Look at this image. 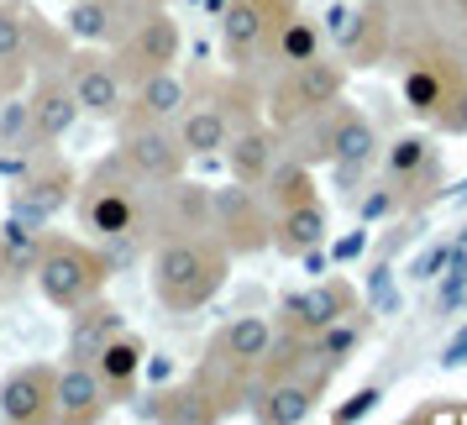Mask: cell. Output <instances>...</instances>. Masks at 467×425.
<instances>
[{
	"mask_svg": "<svg viewBox=\"0 0 467 425\" xmlns=\"http://www.w3.org/2000/svg\"><path fill=\"white\" fill-rule=\"evenodd\" d=\"M232 274V253L215 242V236H163L158 242V253H152V295L163 310L173 316H194V310H205L215 295H221V284Z\"/></svg>",
	"mask_w": 467,
	"mask_h": 425,
	"instance_id": "1",
	"label": "cell"
},
{
	"mask_svg": "<svg viewBox=\"0 0 467 425\" xmlns=\"http://www.w3.org/2000/svg\"><path fill=\"white\" fill-rule=\"evenodd\" d=\"M53 368H43V362H26V368H16V373H5V383H0V420L11 425H43L53 420Z\"/></svg>",
	"mask_w": 467,
	"mask_h": 425,
	"instance_id": "12",
	"label": "cell"
},
{
	"mask_svg": "<svg viewBox=\"0 0 467 425\" xmlns=\"http://www.w3.org/2000/svg\"><path fill=\"white\" fill-rule=\"evenodd\" d=\"M116 331H121V310H110L100 295L85 299V305H74V326H68V358H74V362L95 358V352H100V347H106Z\"/></svg>",
	"mask_w": 467,
	"mask_h": 425,
	"instance_id": "24",
	"label": "cell"
},
{
	"mask_svg": "<svg viewBox=\"0 0 467 425\" xmlns=\"http://www.w3.org/2000/svg\"><path fill=\"white\" fill-rule=\"evenodd\" d=\"M121 163H127L137 179H152V184H173L184 163H190V152L179 142V131L158 127V121H127L121 131Z\"/></svg>",
	"mask_w": 467,
	"mask_h": 425,
	"instance_id": "8",
	"label": "cell"
},
{
	"mask_svg": "<svg viewBox=\"0 0 467 425\" xmlns=\"http://www.w3.org/2000/svg\"><path fill=\"white\" fill-rule=\"evenodd\" d=\"M179 47H184L179 16L158 5V11H148V16H142V22L116 43V68H121V79L137 85V79H148V74H158V68L179 64Z\"/></svg>",
	"mask_w": 467,
	"mask_h": 425,
	"instance_id": "6",
	"label": "cell"
},
{
	"mask_svg": "<svg viewBox=\"0 0 467 425\" xmlns=\"http://www.w3.org/2000/svg\"><path fill=\"white\" fill-rule=\"evenodd\" d=\"M383 5H394V0H383Z\"/></svg>",
	"mask_w": 467,
	"mask_h": 425,
	"instance_id": "40",
	"label": "cell"
},
{
	"mask_svg": "<svg viewBox=\"0 0 467 425\" xmlns=\"http://www.w3.org/2000/svg\"><path fill=\"white\" fill-rule=\"evenodd\" d=\"M383 399V389L379 383H362L358 394H352V399L347 404H337V425H347V420H362V415H373V404Z\"/></svg>",
	"mask_w": 467,
	"mask_h": 425,
	"instance_id": "34",
	"label": "cell"
},
{
	"mask_svg": "<svg viewBox=\"0 0 467 425\" xmlns=\"http://www.w3.org/2000/svg\"><path fill=\"white\" fill-rule=\"evenodd\" d=\"M295 11V0H226L221 11V47L236 68H247L274 43V26Z\"/></svg>",
	"mask_w": 467,
	"mask_h": 425,
	"instance_id": "7",
	"label": "cell"
},
{
	"mask_svg": "<svg viewBox=\"0 0 467 425\" xmlns=\"http://www.w3.org/2000/svg\"><path fill=\"white\" fill-rule=\"evenodd\" d=\"M341 316H358L352 284H310V289H295L284 299V326L295 337H316V331H326Z\"/></svg>",
	"mask_w": 467,
	"mask_h": 425,
	"instance_id": "13",
	"label": "cell"
},
{
	"mask_svg": "<svg viewBox=\"0 0 467 425\" xmlns=\"http://www.w3.org/2000/svg\"><path fill=\"white\" fill-rule=\"evenodd\" d=\"M211 236L232 257L274 247V221L263 215V200H257L253 184H236L232 179V184L211 190Z\"/></svg>",
	"mask_w": 467,
	"mask_h": 425,
	"instance_id": "5",
	"label": "cell"
},
{
	"mask_svg": "<svg viewBox=\"0 0 467 425\" xmlns=\"http://www.w3.org/2000/svg\"><path fill=\"white\" fill-rule=\"evenodd\" d=\"M64 79H68V89H74L79 110H89V116H116V110H121L127 79H121L116 58L79 53V58H68V74H64Z\"/></svg>",
	"mask_w": 467,
	"mask_h": 425,
	"instance_id": "14",
	"label": "cell"
},
{
	"mask_svg": "<svg viewBox=\"0 0 467 425\" xmlns=\"http://www.w3.org/2000/svg\"><path fill=\"white\" fill-rule=\"evenodd\" d=\"M320 383H326L320 373H316V378H299V373L268 378L253 415H263L268 425H299V420H310V415H316V399H320Z\"/></svg>",
	"mask_w": 467,
	"mask_h": 425,
	"instance_id": "18",
	"label": "cell"
},
{
	"mask_svg": "<svg viewBox=\"0 0 467 425\" xmlns=\"http://www.w3.org/2000/svg\"><path fill=\"white\" fill-rule=\"evenodd\" d=\"M26 137H32V110H26V100H5L0 106V148H22Z\"/></svg>",
	"mask_w": 467,
	"mask_h": 425,
	"instance_id": "33",
	"label": "cell"
},
{
	"mask_svg": "<svg viewBox=\"0 0 467 425\" xmlns=\"http://www.w3.org/2000/svg\"><path fill=\"white\" fill-rule=\"evenodd\" d=\"M5 85H11V79H5V68H0V106H5Z\"/></svg>",
	"mask_w": 467,
	"mask_h": 425,
	"instance_id": "39",
	"label": "cell"
},
{
	"mask_svg": "<svg viewBox=\"0 0 467 425\" xmlns=\"http://www.w3.org/2000/svg\"><path fill=\"white\" fill-rule=\"evenodd\" d=\"M232 116H226V106L221 100H211V106H194L179 116V142H184V152L190 158H215V152H226V142H232Z\"/></svg>",
	"mask_w": 467,
	"mask_h": 425,
	"instance_id": "23",
	"label": "cell"
},
{
	"mask_svg": "<svg viewBox=\"0 0 467 425\" xmlns=\"http://www.w3.org/2000/svg\"><path fill=\"white\" fill-rule=\"evenodd\" d=\"M320 242H326V211H320V200L278 211V221H274V247H278L284 257L316 253Z\"/></svg>",
	"mask_w": 467,
	"mask_h": 425,
	"instance_id": "26",
	"label": "cell"
},
{
	"mask_svg": "<svg viewBox=\"0 0 467 425\" xmlns=\"http://www.w3.org/2000/svg\"><path fill=\"white\" fill-rule=\"evenodd\" d=\"M394 211H400V194L383 190V184L368 194V200H362V221H379V215H394Z\"/></svg>",
	"mask_w": 467,
	"mask_h": 425,
	"instance_id": "36",
	"label": "cell"
},
{
	"mask_svg": "<svg viewBox=\"0 0 467 425\" xmlns=\"http://www.w3.org/2000/svg\"><path fill=\"white\" fill-rule=\"evenodd\" d=\"M316 358L320 362H331V368H337V362H347L352 358V352H358V341H362V320H352V316H341V320H331V326H326V331H316Z\"/></svg>",
	"mask_w": 467,
	"mask_h": 425,
	"instance_id": "30",
	"label": "cell"
},
{
	"mask_svg": "<svg viewBox=\"0 0 467 425\" xmlns=\"http://www.w3.org/2000/svg\"><path fill=\"white\" fill-rule=\"evenodd\" d=\"M268 47L278 53V64H305V58H320V47H326V32H320L310 16L289 11V16L274 26V43H268Z\"/></svg>",
	"mask_w": 467,
	"mask_h": 425,
	"instance_id": "27",
	"label": "cell"
},
{
	"mask_svg": "<svg viewBox=\"0 0 467 425\" xmlns=\"http://www.w3.org/2000/svg\"><path fill=\"white\" fill-rule=\"evenodd\" d=\"M37 295L53 305V310H74L106 289L110 263L106 253H95L89 242H74V236H43V257H37Z\"/></svg>",
	"mask_w": 467,
	"mask_h": 425,
	"instance_id": "2",
	"label": "cell"
},
{
	"mask_svg": "<svg viewBox=\"0 0 467 425\" xmlns=\"http://www.w3.org/2000/svg\"><path fill=\"white\" fill-rule=\"evenodd\" d=\"M79 215H85V232L95 236H131L142 221V194H137V173L121 163V152L95 169V179L79 194Z\"/></svg>",
	"mask_w": 467,
	"mask_h": 425,
	"instance_id": "3",
	"label": "cell"
},
{
	"mask_svg": "<svg viewBox=\"0 0 467 425\" xmlns=\"http://www.w3.org/2000/svg\"><path fill=\"white\" fill-rule=\"evenodd\" d=\"M106 383L100 373L89 368V362H68L58 368V378H53V420H68V425H95L106 415Z\"/></svg>",
	"mask_w": 467,
	"mask_h": 425,
	"instance_id": "15",
	"label": "cell"
},
{
	"mask_svg": "<svg viewBox=\"0 0 467 425\" xmlns=\"http://www.w3.org/2000/svg\"><path fill=\"white\" fill-rule=\"evenodd\" d=\"M415 420H467V409H420Z\"/></svg>",
	"mask_w": 467,
	"mask_h": 425,
	"instance_id": "38",
	"label": "cell"
},
{
	"mask_svg": "<svg viewBox=\"0 0 467 425\" xmlns=\"http://www.w3.org/2000/svg\"><path fill=\"white\" fill-rule=\"evenodd\" d=\"M74 190H79L74 169H68L58 152H47V163H37L32 173H22V184H16V215H26V221L47 226V221L64 211L68 200H74Z\"/></svg>",
	"mask_w": 467,
	"mask_h": 425,
	"instance_id": "11",
	"label": "cell"
},
{
	"mask_svg": "<svg viewBox=\"0 0 467 425\" xmlns=\"http://www.w3.org/2000/svg\"><path fill=\"white\" fill-rule=\"evenodd\" d=\"M326 32L337 37L347 64H379L383 43H389V11H383V0H368V5L337 0V5L326 11Z\"/></svg>",
	"mask_w": 467,
	"mask_h": 425,
	"instance_id": "9",
	"label": "cell"
},
{
	"mask_svg": "<svg viewBox=\"0 0 467 425\" xmlns=\"http://www.w3.org/2000/svg\"><path fill=\"white\" fill-rule=\"evenodd\" d=\"M457 89H462V79L451 74V58H415V68L404 74V106L425 121H436Z\"/></svg>",
	"mask_w": 467,
	"mask_h": 425,
	"instance_id": "17",
	"label": "cell"
},
{
	"mask_svg": "<svg viewBox=\"0 0 467 425\" xmlns=\"http://www.w3.org/2000/svg\"><path fill=\"white\" fill-rule=\"evenodd\" d=\"M37 257H43V232H37V221H26V215L0 221V278H5V284L37 274Z\"/></svg>",
	"mask_w": 467,
	"mask_h": 425,
	"instance_id": "25",
	"label": "cell"
},
{
	"mask_svg": "<svg viewBox=\"0 0 467 425\" xmlns=\"http://www.w3.org/2000/svg\"><path fill=\"white\" fill-rule=\"evenodd\" d=\"M451 257H457V247H446V242H441V247H431V253L415 263V278H420V284H425V278H441V268L451 263Z\"/></svg>",
	"mask_w": 467,
	"mask_h": 425,
	"instance_id": "35",
	"label": "cell"
},
{
	"mask_svg": "<svg viewBox=\"0 0 467 425\" xmlns=\"http://www.w3.org/2000/svg\"><path fill=\"white\" fill-rule=\"evenodd\" d=\"M226 163H232V179L236 184H263L268 173H274V131L247 121V127L232 131V142H226Z\"/></svg>",
	"mask_w": 467,
	"mask_h": 425,
	"instance_id": "21",
	"label": "cell"
},
{
	"mask_svg": "<svg viewBox=\"0 0 467 425\" xmlns=\"http://www.w3.org/2000/svg\"><path fill=\"white\" fill-rule=\"evenodd\" d=\"M184 100H190L184 79H179L173 68H158V74H148V79H137L131 121H158V127H169L173 116H184Z\"/></svg>",
	"mask_w": 467,
	"mask_h": 425,
	"instance_id": "22",
	"label": "cell"
},
{
	"mask_svg": "<svg viewBox=\"0 0 467 425\" xmlns=\"http://www.w3.org/2000/svg\"><path fill=\"white\" fill-rule=\"evenodd\" d=\"M362 242H368L362 232H352L347 242H337V263H341V257H358V253H362Z\"/></svg>",
	"mask_w": 467,
	"mask_h": 425,
	"instance_id": "37",
	"label": "cell"
},
{
	"mask_svg": "<svg viewBox=\"0 0 467 425\" xmlns=\"http://www.w3.org/2000/svg\"><path fill=\"white\" fill-rule=\"evenodd\" d=\"M142 358H148V341L137 337V331H116V337L89 358V368L100 373L106 394H127L131 383H137V373H142Z\"/></svg>",
	"mask_w": 467,
	"mask_h": 425,
	"instance_id": "20",
	"label": "cell"
},
{
	"mask_svg": "<svg viewBox=\"0 0 467 425\" xmlns=\"http://www.w3.org/2000/svg\"><path fill=\"white\" fill-rule=\"evenodd\" d=\"M347 89V68L331 64V58H305V64H289V74L274 85V127H295L305 116H320L331 110Z\"/></svg>",
	"mask_w": 467,
	"mask_h": 425,
	"instance_id": "4",
	"label": "cell"
},
{
	"mask_svg": "<svg viewBox=\"0 0 467 425\" xmlns=\"http://www.w3.org/2000/svg\"><path fill=\"white\" fill-rule=\"evenodd\" d=\"M68 37H79V43H110L106 0H74L68 5Z\"/></svg>",
	"mask_w": 467,
	"mask_h": 425,
	"instance_id": "31",
	"label": "cell"
},
{
	"mask_svg": "<svg viewBox=\"0 0 467 425\" xmlns=\"http://www.w3.org/2000/svg\"><path fill=\"white\" fill-rule=\"evenodd\" d=\"M326 152H331V163H337V179L341 184H352L373 158H379V131H373V121L362 116V110L341 106L331 110V121H326Z\"/></svg>",
	"mask_w": 467,
	"mask_h": 425,
	"instance_id": "10",
	"label": "cell"
},
{
	"mask_svg": "<svg viewBox=\"0 0 467 425\" xmlns=\"http://www.w3.org/2000/svg\"><path fill=\"white\" fill-rule=\"evenodd\" d=\"M32 22H37V16H32L26 5H16V0L0 5V68H22L26 58H32V47H37Z\"/></svg>",
	"mask_w": 467,
	"mask_h": 425,
	"instance_id": "28",
	"label": "cell"
},
{
	"mask_svg": "<svg viewBox=\"0 0 467 425\" xmlns=\"http://www.w3.org/2000/svg\"><path fill=\"white\" fill-rule=\"evenodd\" d=\"M26 110H32V137H37V142H58V137H68L74 121L85 116L79 100H74V89H68V79H47V74L32 85Z\"/></svg>",
	"mask_w": 467,
	"mask_h": 425,
	"instance_id": "16",
	"label": "cell"
},
{
	"mask_svg": "<svg viewBox=\"0 0 467 425\" xmlns=\"http://www.w3.org/2000/svg\"><path fill=\"white\" fill-rule=\"evenodd\" d=\"M274 347V320L268 316H236L221 337L211 341V358H221L226 368H242V373H257V362L268 358Z\"/></svg>",
	"mask_w": 467,
	"mask_h": 425,
	"instance_id": "19",
	"label": "cell"
},
{
	"mask_svg": "<svg viewBox=\"0 0 467 425\" xmlns=\"http://www.w3.org/2000/svg\"><path fill=\"white\" fill-rule=\"evenodd\" d=\"M263 184H268V200H274L278 211H289V205H310V200H316V173H310V163H299V158L274 163V173H268Z\"/></svg>",
	"mask_w": 467,
	"mask_h": 425,
	"instance_id": "29",
	"label": "cell"
},
{
	"mask_svg": "<svg viewBox=\"0 0 467 425\" xmlns=\"http://www.w3.org/2000/svg\"><path fill=\"white\" fill-rule=\"evenodd\" d=\"M425 169H431V142H425V137L410 131V137H400V142L389 148V179H394V184H410V179L425 173Z\"/></svg>",
	"mask_w": 467,
	"mask_h": 425,
	"instance_id": "32",
	"label": "cell"
}]
</instances>
